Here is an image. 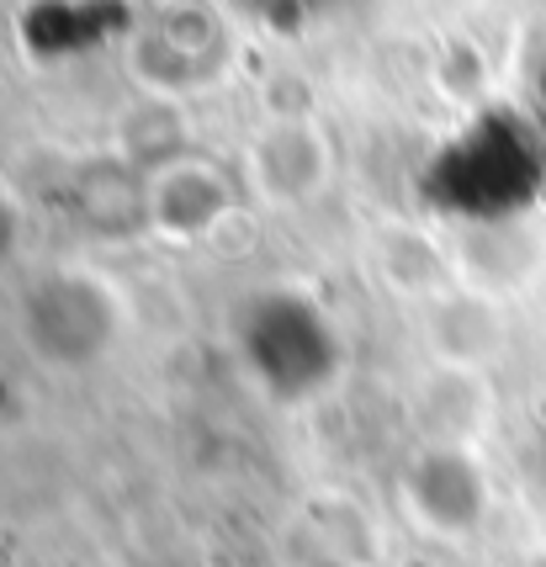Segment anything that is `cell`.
Wrapping results in <instances>:
<instances>
[{"label": "cell", "mask_w": 546, "mask_h": 567, "mask_svg": "<svg viewBox=\"0 0 546 567\" xmlns=\"http://www.w3.org/2000/svg\"><path fill=\"white\" fill-rule=\"evenodd\" d=\"M11 323H17V302H11V297L0 292V334H6Z\"/></svg>", "instance_id": "cell-6"}, {"label": "cell", "mask_w": 546, "mask_h": 567, "mask_svg": "<svg viewBox=\"0 0 546 567\" xmlns=\"http://www.w3.org/2000/svg\"><path fill=\"white\" fill-rule=\"evenodd\" d=\"M245 175L255 197L271 202V207L313 202L329 186V144L308 117H281L249 138Z\"/></svg>", "instance_id": "cell-2"}, {"label": "cell", "mask_w": 546, "mask_h": 567, "mask_svg": "<svg viewBox=\"0 0 546 567\" xmlns=\"http://www.w3.org/2000/svg\"><path fill=\"white\" fill-rule=\"evenodd\" d=\"M117 297L106 292L101 276L85 271H53L43 281H32L27 297L17 302V329L22 340L49 367H85L117 334Z\"/></svg>", "instance_id": "cell-1"}, {"label": "cell", "mask_w": 546, "mask_h": 567, "mask_svg": "<svg viewBox=\"0 0 546 567\" xmlns=\"http://www.w3.org/2000/svg\"><path fill=\"white\" fill-rule=\"evenodd\" d=\"M424 334H430V350H435V361L446 371H472L488 367L498 350H504V313H498V302L488 292H446L430 302V323H424Z\"/></svg>", "instance_id": "cell-3"}, {"label": "cell", "mask_w": 546, "mask_h": 567, "mask_svg": "<svg viewBox=\"0 0 546 567\" xmlns=\"http://www.w3.org/2000/svg\"><path fill=\"white\" fill-rule=\"evenodd\" d=\"M11 249H17V213L0 202V260H6Z\"/></svg>", "instance_id": "cell-5"}, {"label": "cell", "mask_w": 546, "mask_h": 567, "mask_svg": "<svg viewBox=\"0 0 546 567\" xmlns=\"http://www.w3.org/2000/svg\"><path fill=\"white\" fill-rule=\"evenodd\" d=\"M228 213V186L224 175L202 159H175L154 175L150 186V218L165 239H202L213 234Z\"/></svg>", "instance_id": "cell-4"}]
</instances>
